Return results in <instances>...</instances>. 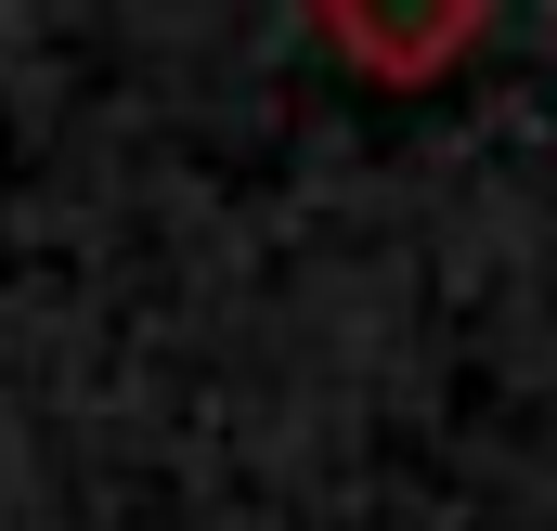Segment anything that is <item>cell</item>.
Returning <instances> with one entry per match:
<instances>
[{
    "mask_svg": "<svg viewBox=\"0 0 557 531\" xmlns=\"http://www.w3.org/2000/svg\"><path fill=\"white\" fill-rule=\"evenodd\" d=\"M311 39H337L363 78H389V91H416V78H441L467 39H480V13L454 0V13H428V26H376L363 0H311Z\"/></svg>",
    "mask_w": 557,
    "mask_h": 531,
    "instance_id": "obj_1",
    "label": "cell"
}]
</instances>
